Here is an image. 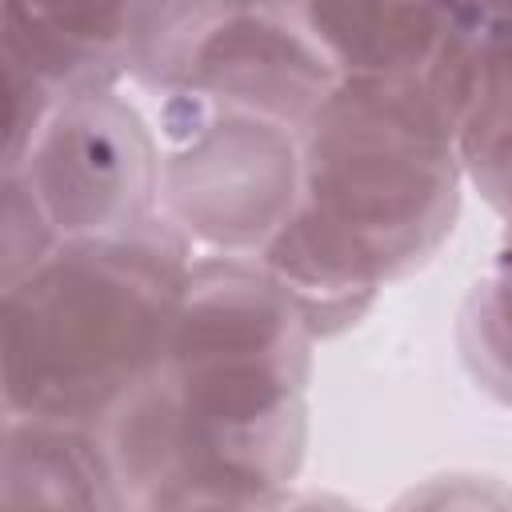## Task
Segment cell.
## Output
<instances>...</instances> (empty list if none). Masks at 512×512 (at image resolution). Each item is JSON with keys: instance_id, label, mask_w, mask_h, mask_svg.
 <instances>
[{"instance_id": "obj_1", "label": "cell", "mask_w": 512, "mask_h": 512, "mask_svg": "<svg viewBox=\"0 0 512 512\" xmlns=\"http://www.w3.org/2000/svg\"><path fill=\"white\" fill-rule=\"evenodd\" d=\"M312 364L252 260L196 252L160 368L100 428L124 512H276L308 456Z\"/></svg>"}, {"instance_id": "obj_2", "label": "cell", "mask_w": 512, "mask_h": 512, "mask_svg": "<svg viewBox=\"0 0 512 512\" xmlns=\"http://www.w3.org/2000/svg\"><path fill=\"white\" fill-rule=\"evenodd\" d=\"M460 116L412 80H340L300 128V200L252 264L308 332L356 328L460 216Z\"/></svg>"}, {"instance_id": "obj_3", "label": "cell", "mask_w": 512, "mask_h": 512, "mask_svg": "<svg viewBox=\"0 0 512 512\" xmlns=\"http://www.w3.org/2000/svg\"><path fill=\"white\" fill-rule=\"evenodd\" d=\"M196 248L164 216L64 240L0 288L4 416L104 428L160 368Z\"/></svg>"}, {"instance_id": "obj_4", "label": "cell", "mask_w": 512, "mask_h": 512, "mask_svg": "<svg viewBox=\"0 0 512 512\" xmlns=\"http://www.w3.org/2000/svg\"><path fill=\"white\" fill-rule=\"evenodd\" d=\"M132 80L296 132L340 84L304 4H132Z\"/></svg>"}, {"instance_id": "obj_5", "label": "cell", "mask_w": 512, "mask_h": 512, "mask_svg": "<svg viewBox=\"0 0 512 512\" xmlns=\"http://www.w3.org/2000/svg\"><path fill=\"white\" fill-rule=\"evenodd\" d=\"M160 216L196 252L252 260L300 200V132L188 92L156 96Z\"/></svg>"}, {"instance_id": "obj_6", "label": "cell", "mask_w": 512, "mask_h": 512, "mask_svg": "<svg viewBox=\"0 0 512 512\" xmlns=\"http://www.w3.org/2000/svg\"><path fill=\"white\" fill-rule=\"evenodd\" d=\"M0 176L36 196L60 244L128 232L160 216V140L120 92L60 100L24 160Z\"/></svg>"}, {"instance_id": "obj_7", "label": "cell", "mask_w": 512, "mask_h": 512, "mask_svg": "<svg viewBox=\"0 0 512 512\" xmlns=\"http://www.w3.org/2000/svg\"><path fill=\"white\" fill-rule=\"evenodd\" d=\"M476 4H304L340 80L428 84L464 124L484 36Z\"/></svg>"}, {"instance_id": "obj_8", "label": "cell", "mask_w": 512, "mask_h": 512, "mask_svg": "<svg viewBox=\"0 0 512 512\" xmlns=\"http://www.w3.org/2000/svg\"><path fill=\"white\" fill-rule=\"evenodd\" d=\"M0 56L32 72L52 96L76 100L120 92L132 80V4L128 8H28L0 12Z\"/></svg>"}, {"instance_id": "obj_9", "label": "cell", "mask_w": 512, "mask_h": 512, "mask_svg": "<svg viewBox=\"0 0 512 512\" xmlns=\"http://www.w3.org/2000/svg\"><path fill=\"white\" fill-rule=\"evenodd\" d=\"M0 512H124L112 456L96 428L4 416Z\"/></svg>"}, {"instance_id": "obj_10", "label": "cell", "mask_w": 512, "mask_h": 512, "mask_svg": "<svg viewBox=\"0 0 512 512\" xmlns=\"http://www.w3.org/2000/svg\"><path fill=\"white\" fill-rule=\"evenodd\" d=\"M464 180L512 220V8L484 12L476 84L460 124Z\"/></svg>"}, {"instance_id": "obj_11", "label": "cell", "mask_w": 512, "mask_h": 512, "mask_svg": "<svg viewBox=\"0 0 512 512\" xmlns=\"http://www.w3.org/2000/svg\"><path fill=\"white\" fill-rule=\"evenodd\" d=\"M456 340L472 380L492 400L512 408V220H504L480 276L464 296Z\"/></svg>"}, {"instance_id": "obj_12", "label": "cell", "mask_w": 512, "mask_h": 512, "mask_svg": "<svg viewBox=\"0 0 512 512\" xmlns=\"http://www.w3.org/2000/svg\"><path fill=\"white\" fill-rule=\"evenodd\" d=\"M388 512H512V488L488 472H444L412 484Z\"/></svg>"}, {"instance_id": "obj_13", "label": "cell", "mask_w": 512, "mask_h": 512, "mask_svg": "<svg viewBox=\"0 0 512 512\" xmlns=\"http://www.w3.org/2000/svg\"><path fill=\"white\" fill-rule=\"evenodd\" d=\"M276 512H368V508L352 504V500L340 496V492H300V488H292V492L276 504Z\"/></svg>"}]
</instances>
